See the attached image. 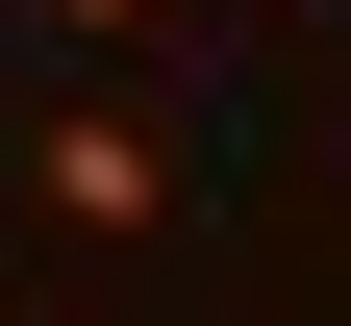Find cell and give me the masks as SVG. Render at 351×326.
I'll return each instance as SVG.
<instances>
[{"instance_id": "2", "label": "cell", "mask_w": 351, "mask_h": 326, "mask_svg": "<svg viewBox=\"0 0 351 326\" xmlns=\"http://www.w3.org/2000/svg\"><path fill=\"white\" fill-rule=\"evenodd\" d=\"M51 25H75V51H151V25H176V0H51Z\"/></svg>"}, {"instance_id": "1", "label": "cell", "mask_w": 351, "mask_h": 326, "mask_svg": "<svg viewBox=\"0 0 351 326\" xmlns=\"http://www.w3.org/2000/svg\"><path fill=\"white\" fill-rule=\"evenodd\" d=\"M25 176H51L75 251H151V226H176V126H151V101H51V126H25Z\"/></svg>"}]
</instances>
